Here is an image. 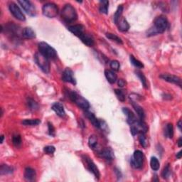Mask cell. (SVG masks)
<instances>
[{"label": "cell", "instance_id": "1", "mask_svg": "<svg viewBox=\"0 0 182 182\" xmlns=\"http://www.w3.org/2000/svg\"><path fill=\"white\" fill-rule=\"evenodd\" d=\"M69 30L71 33L78 37L82 42L87 46H93L94 45V39L92 36L85 32V27L82 24H75L69 26Z\"/></svg>", "mask_w": 182, "mask_h": 182}, {"label": "cell", "instance_id": "2", "mask_svg": "<svg viewBox=\"0 0 182 182\" xmlns=\"http://www.w3.org/2000/svg\"><path fill=\"white\" fill-rule=\"evenodd\" d=\"M168 26V21L165 17H158L154 21L152 27L147 32V36H151L159 34H162L165 32Z\"/></svg>", "mask_w": 182, "mask_h": 182}, {"label": "cell", "instance_id": "3", "mask_svg": "<svg viewBox=\"0 0 182 182\" xmlns=\"http://www.w3.org/2000/svg\"><path fill=\"white\" fill-rule=\"evenodd\" d=\"M61 18L66 23H72L78 18V14L76 9L71 4H66L61 11Z\"/></svg>", "mask_w": 182, "mask_h": 182}, {"label": "cell", "instance_id": "4", "mask_svg": "<svg viewBox=\"0 0 182 182\" xmlns=\"http://www.w3.org/2000/svg\"><path fill=\"white\" fill-rule=\"evenodd\" d=\"M39 51L40 54L44 56L49 60H55L58 58L56 50L51 47L49 43L43 42V41L39 43Z\"/></svg>", "mask_w": 182, "mask_h": 182}, {"label": "cell", "instance_id": "5", "mask_svg": "<svg viewBox=\"0 0 182 182\" xmlns=\"http://www.w3.org/2000/svg\"><path fill=\"white\" fill-rule=\"evenodd\" d=\"M69 97L70 100L74 103H76L81 109L87 110L90 108V103L87 100L78 94L75 91H70L69 93Z\"/></svg>", "mask_w": 182, "mask_h": 182}, {"label": "cell", "instance_id": "6", "mask_svg": "<svg viewBox=\"0 0 182 182\" xmlns=\"http://www.w3.org/2000/svg\"><path fill=\"white\" fill-rule=\"evenodd\" d=\"M34 61L41 71L46 73H49L50 63L49 59L39 52L34 55Z\"/></svg>", "mask_w": 182, "mask_h": 182}, {"label": "cell", "instance_id": "7", "mask_svg": "<svg viewBox=\"0 0 182 182\" xmlns=\"http://www.w3.org/2000/svg\"><path fill=\"white\" fill-rule=\"evenodd\" d=\"M42 12L43 14L48 18H54L58 14V8L56 4L49 2L43 6Z\"/></svg>", "mask_w": 182, "mask_h": 182}, {"label": "cell", "instance_id": "8", "mask_svg": "<svg viewBox=\"0 0 182 182\" xmlns=\"http://www.w3.org/2000/svg\"><path fill=\"white\" fill-rule=\"evenodd\" d=\"M147 130V125L143 120H137L133 124H130V132L133 136L140 133L145 134Z\"/></svg>", "mask_w": 182, "mask_h": 182}, {"label": "cell", "instance_id": "9", "mask_svg": "<svg viewBox=\"0 0 182 182\" xmlns=\"http://www.w3.org/2000/svg\"><path fill=\"white\" fill-rule=\"evenodd\" d=\"M82 159L83 161L85 162L86 168L88 169L89 172H91L95 176L96 179H99L100 176L99 169H98L97 166L95 165V164L94 163L93 160L87 155H83V156H82Z\"/></svg>", "mask_w": 182, "mask_h": 182}, {"label": "cell", "instance_id": "10", "mask_svg": "<svg viewBox=\"0 0 182 182\" xmlns=\"http://www.w3.org/2000/svg\"><path fill=\"white\" fill-rule=\"evenodd\" d=\"M144 154L142 151L136 150L131 158L130 164L135 169H141L144 163Z\"/></svg>", "mask_w": 182, "mask_h": 182}, {"label": "cell", "instance_id": "11", "mask_svg": "<svg viewBox=\"0 0 182 182\" xmlns=\"http://www.w3.org/2000/svg\"><path fill=\"white\" fill-rule=\"evenodd\" d=\"M9 9L10 12L12 13L13 16L17 19L21 21H24L26 20L24 14L22 11L21 10V9L19 8V6H17L16 3H14V2H10L9 4Z\"/></svg>", "mask_w": 182, "mask_h": 182}, {"label": "cell", "instance_id": "12", "mask_svg": "<svg viewBox=\"0 0 182 182\" xmlns=\"http://www.w3.org/2000/svg\"><path fill=\"white\" fill-rule=\"evenodd\" d=\"M18 3L20 4L23 9L27 13V14L31 17H34L36 14V8L34 4H33L30 1H26V0H21V1H18Z\"/></svg>", "mask_w": 182, "mask_h": 182}, {"label": "cell", "instance_id": "13", "mask_svg": "<svg viewBox=\"0 0 182 182\" xmlns=\"http://www.w3.org/2000/svg\"><path fill=\"white\" fill-rule=\"evenodd\" d=\"M159 78H162V80L166 81V82L173 83L176 85H179V87H181V79L178 77V76L172 75V74L169 73H163L159 76Z\"/></svg>", "mask_w": 182, "mask_h": 182}, {"label": "cell", "instance_id": "14", "mask_svg": "<svg viewBox=\"0 0 182 182\" xmlns=\"http://www.w3.org/2000/svg\"><path fill=\"white\" fill-rule=\"evenodd\" d=\"M62 80L63 81L66 83H70L72 84L76 85V78L74 77L73 72L71 69H70L69 68H66L63 72L62 74Z\"/></svg>", "mask_w": 182, "mask_h": 182}, {"label": "cell", "instance_id": "15", "mask_svg": "<svg viewBox=\"0 0 182 182\" xmlns=\"http://www.w3.org/2000/svg\"><path fill=\"white\" fill-rule=\"evenodd\" d=\"M24 179L28 181H34L36 179V173L34 169L31 167H26L24 171Z\"/></svg>", "mask_w": 182, "mask_h": 182}, {"label": "cell", "instance_id": "16", "mask_svg": "<svg viewBox=\"0 0 182 182\" xmlns=\"http://www.w3.org/2000/svg\"><path fill=\"white\" fill-rule=\"evenodd\" d=\"M51 109L56 113L57 115L59 116V117H63L65 116L64 107H63V105L60 103V102H55V103L53 104Z\"/></svg>", "mask_w": 182, "mask_h": 182}, {"label": "cell", "instance_id": "17", "mask_svg": "<svg viewBox=\"0 0 182 182\" xmlns=\"http://www.w3.org/2000/svg\"><path fill=\"white\" fill-rule=\"evenodd\" d=\"M122 112H123L124 115H126L127 117V122L129 124H133L134 122L137 121V119H136V117L135 114L133 113V112L128 108V107H123L122 108Z\"/></svg>", "mask_w": 182, "mask_h": 182}, {"label": "cell", "instance_id": "18", "mask_svg": "<svg viewBox=\"0 0 182 182\" xmlns=\"http://www.w3.org/2000/svg\"><path fill=\"white\" fill-rule=\"evenodd\" d=\"M85 115L86 116L87 118H88L90 121L91 122V123L93 124L94 127H95L96 128H100V120L97 119V117H95V115H94L91 112L85 110Z\"/></svg>", "mask_w": 182, "mask_h": 182}, {"label": "cell", "instance_id": "19", "mask_svg": "<svg viewBox=\"0 0 182 182\" xmlns=\"http://www.w3.org/2000/svg\"><path fill=\"white\" fill-rule=\"evenodd\" d=\"M105 76L107 81H108L110 84H114V83L117 81V74H116L115 71H113V70H105Z\"/></svg>", "mask_w": 182, "mask_h": 182}, {"label": "cell", "instance_id": "20", "mask_svg": "<svg viewBox=\"0 0 182 182\" xmlns=\"http://www.w3.org/2000/svg\"><path fill=\"white\" fill-rule=\"evenodd\" d=\"M117 25L118 26V29L122 32H128L130 29V24H129L128 21L126 20V19H124V17L120 18Z\"/></svg>", "mask_w": 182, "mask_h": 182}, {"label": "cell", "instance_id": "21", "mask_svg": "<svg viewBox=\"0 0 182 182\" xmlns=\"http://www.w3.org/2000/svg\"><path fill=\"white\" fill-rule=\"evenodd\" d=\"M21 36L26 39H32L36 37V34L32 28L26 27L21 32Z\"/></svg>", "mask_w": 182, "mask_h": 182}, {"label": "cell", "instance_id": "22", "mask_svg": "<svg viewBox=\"0 0 182 182\" xmlns=\"http://www.w3.org/2000/svg\"><path fill=\"white\" fill-rule=\"evenodd\" d=\"M132 102V105L133 108L135 109V110L136 111V113H137L138 117H139V119L141 120H143L144 118V111L142 107L140 106L139 104H137L136 102H132Z\"/></svg>", "mask_w": 182, "mask_h": 182}, {"label": "cell", "instance_id": "23", "mask_svg": "<svg viewBox=\"0 0 182 182\" xmlns=\"http://www.w3.org/2000/svg\"><path fill=\"white\" fill-rule=\"evenodd\" d=\"M100 156L103 157L107 161H112L114 159V153L112 150L110 148L104 149L103 150L100 152Z\"/></svg>", "mask_w": 182, "mask_h": 182}, {"label": "cell", "instance_id": "24", "mask_svg": "<svg viewBox=\"0 0 182 182\" xmlns=\"http://www.w3.org/2000/svg\"><path fill=\"white\" fill-rule=\"evenodd\" d=\"M40 123L41 120L39 119H25L21 122V124L24 126H36Z\"/></svg>", "mask_w": 182, "mask_h": 182}, {"label": "cell", "instance_id": "25", "mask_svg": "<svg viewBox=\"0 0 182 182\" xmlns=\"http://www.w3.org/2000/svg\"><path fill=\"white\" fill-rule=\"evenodd\" d=\"M135 74L136 76H137L138 78H139L140 81H141L142 85L144 88H148L149 85H148V83H147V78L145 77V76L144 75L143 73H142L141 71H135Z\"/></svg>", "mask_w": 182, "mask_h": 182}, {"label": "cell", "instance_id": "26", "mask_svg": "<svg viewBox=\"0 0 182 182\" xmlns=\"http://www.w3.org/2000/svg\"><path fill=\"white\" fill-rule=\"evenodd\" d=\"M165 135L166 137L172 139L174 137V128H173V124L172 123H169L165 127Z\"/></svg>", "mask_w": 182, "mask_h": 182}, {"label": "cell", "instance_id": "27", "mask_svg": "<svg viewBox=\"0 0 182 182\" xmlns=\"http://www.w3.org/2000/svg\"><path fill=\"white\" fill-rule=\"evenodd\" d=\"M122 12H123V6L120 5L118 6L115 14H114V22L115 23V24H117L118 21H119L120 18H121Z\"/></svg>", "mask_w": 182, "mask_h": 182}, {"label": "cell", "instance_id": "28", "mask_svg": "<svg viewBox=\"0 0 182 182\" xmlns=\"http://www.w3.org/2000/svg\"><path fill=\"white\" fill-rule=\"evenodd\" d=\"M13 168L12 166H9L6 164H2L1 167H0V174L4 175V174H9L13 172Z\"/></svg>", "mask_w": 182, "mask_h": 182}, {"label": "cell", "instance_id": "29", "mask_svg": "<svg viewBox=\"0 0 182 182\" xmlns=\"http://www.w3.org/2000/svg\"><path fill=\"white\" fill-rule=\"evenodd\" d=\"M108 6H109V2L108 1H100V6L99 10L102 14H107L108 13Z\"/></svg>", "mask_w": 182, "mask_h": 182}, {"label": "cell", "instance_id": "30", "mask_svg": "<svg viewBox=\"0 0 182 182\" xmlns=\"http://www.w3.org/2000/svg\"><path fill=\"white\" fill-rule=\"evenodd\" d=\"M27 106L28 108L32 111H36V110L39 109V105L32 98H28L27 100Z\"/></svg>", "mask_w": 182, "mask_h": 182}, {"label": "cell", "instance_id": "31", "mask_svg": "<svg viewBox=\"0 0 182 182\" xmlns=\"http://www.w3.org/2000/svg\"><path fill=\"white\" fill-rule=\"evenodd\" d=\"M88 145L90 148L94 150L98 145V138L95 135H92L90 136L88 139Z\"/></svg>", "mask_w": 182, "mask_h": 182}, {"label": "cell", "instance_id": "32", "mask_svg": "<svg viewBox=\"0 0 182 182\" xmlns=\"http://www.w3.org/2000/svg\"><path fill=\"white\" fill-rule=\"evenodd\" d=\"M150 166L152 170L158 171L160 167V163L157 157H152L150 160Z\"/></svg>", "mask_w": 182, "mask_h": 182}, {"label": "cell", "instance_id": "33", "mask_svg": "<svg viewBox=\"0 0 182 182\" xmlns=\"http://www.w3.org/2000/svg\"><path fill=\"white\" fill-rule=\"evenodd\" d=\"M130 60L132 64L134 66H135L137 69H143L144 68V64L142 63L141 61H139L137 59L135 58V56H132V55H130Z\"/></svg>", "mask_w": 182, "mask_h": 182}, {"label": "cell", "instance_id": "34", "mask_svg": "<svg viewBox=\"0 0 182 182\" xmlns=\"http://www.w3.org/2000/svg\"><path fill=\"white\" fill-rule=\"evenodd\" d=\"M12 143L15 147H20L21 145L22 140H21V136L19 135V134H15V135H13Z\"/></svg>", "mask_w": 182, "mask_h": 182}, {"label": "cell", "instance_id": "35", "mask_svg": "<svg viewBox=\"0 0 182 182\" xmlns=\"http://www.w3.org/2000/svg\"><path fill=\"white\" fill-rule=\"evenodd\" d=\"M106 36L107 39H110L111 41H115V42H117V43H120V44H122V43H123L122 39H120V37H118L117 35H115L114 34H111V33H107Z\"/></svg>", "mask_w": 182, "mask_h": 182}, {"label": "cell", "instance_id": "36", "mask_svg": "<svg viewBox=\"0 0 182 182\" xmlns=\"http://www.w3.org/2000/svg\"><path fill=\"white\" fill-rule=\"evenodd\" d=\"M115 93L116 96H117L118 100H119L120 101H121V102L125 101L126 96H125V94H124L123 91H122V90H120V89H115Z\"/></svg>", "mask_w": 182, "mask_h": 182}, {"label": "cell", "instance_id": "37", "mask_svg": "<svg viewBox=\"0 0 182 182\" xmlns=\"http://www.w3.org/2000/svg\"><path fill=\"white\" fill-rule=\"evenodd\" d=\"M171 172H172V170H171V168H170V166L169 164H167L165 167L164 168L163 171H162V176L163 179H168L169 177L170 174H171Z\"/></svg>", "mask_w": 182, "mask_h": 182}, {"label": "cell", "instance_id": "38", "mask_svg": "<svg viewBox=\"0 0 182 182\" xmlns=\"http://www.w3.org/2000/svg\"><path fill=\"white\" fill-rule=\"evenodd\" d=\"M139 141L140 142V144H141L142 147H143L144 148H146L147 147V138L143 133H140L139 135Z\"/></svg>", "mask_w": 182, "mask_h": 182}, {"label": "cell", "instance_id": "39", "mask_svg": "<svg viewBox=\"0 0 182 182\" xmlns=\"http://www.w3.org/2000/svg\"><path fill=\"white\" fill-rule=\"evenodd\" d=\"M110 68L113 71H118L120 70V64L119 61L117 60L112 61L110 63Z\"/></svg>", "mask_w": 182, "mask_h": 182}, {"label": "cell", "instance_id": "40", "mask_svg": "<svg viewBox=\"0 0 182 182\" xmlns=\"http://www.w3.org/2000/svg\"><path fill=\"white\" fill-rule=\"evenodd\" d=\"M56 151V148L54 146H46L43 148V152L47 154H53Z\"/></svg>", "mask_w": 182, "mask_h": 182}, {"label": "cell", "instance_id": "41", "mask_svg": "<svg viewBox=\"0 0 182 182\" xmlns=\"http://www.w3.org/2000/svg\"><path fill=\"white\" fill-rule=\"evenodd\" d=\"M142 96L137 95V94L132 93V94H131V95H130V99L131 100V101H132V102L138 101V100H142Z\"/></svg>", "mask_w": 182, "mask_h": 182}, {"label": "cell", "instance_id": "42", "mask_svg": "<svg viewBox=\"0 0 182 182\" xmlns=\"http://www.w3.org/2000/svg\"><path fill=\"white\" fill-rule=\"evenodd\" d=\"M48 128H49V134L51 136H55V129L51 122H48Z\"/></svg>", "mask_w": 182, "mask_h": 182}, {"label": "cell", "instance_id": "43", "mask_svg": "<svg viewBox=\"0 0 182 182\" xmlns=\"http://www.w3.org/2000/svg\"><path fill=\"white\" fill-rule=\"evenodd\" d=\"M117 84H118V86H119L120 87H123L124 85H126V82L124 79L120 78L117 81Z\"/></svg>", "mask_w": 182, "mask_h": 182}, {"label": "cell", "instance_id": "44", "mask_svg": "<svg viewBox=\"0 0 182 182\" xmlns=\"http://www.w3.org/2000/svg\"><path fill=\"white\" fill-rule=\"evenodd\" d=\"M115 173H117V178H120V177L121 176V172H120L119 170H117V169H115Z\"/></svg>", "mask_w": 182, "mask_h": 182}, {"label": "cell", "instance_id": "45", "mask_svg": "<svg viewBox=\"0 0 182 182\" xmlns=\"http://www.w3.org/2000/svg\"><path fill=\"white\" fill-rule=\"evenodd\" d=\"M177 143H178V146L179 147H181L182 146V138L181 137L179 138V140H178V142H177Z\"/></svg>", "mask_w": 182, "mask_h": 182}, {"label": "cell", "instance_id": "46", "mask_svg": "<svg viewBox=\"0 0 182 182\" xmlns=\"http://www.w3.org/2000/svg\"><path fill=\"white\" fill-rule=\"evenodd\" d=\"M181 125H182V124H181V120H180L178 122V124H177V126H178V128H179V130H180V131H181Z\"/></svg>", "mask_w": 182, "mask_h": 182}, {"label": "cell", "instance_id": "47", "mask_svg": "<svg viewBox=\"0 0 182 182\" xmlns=\"http://www.w3.org/2000/svg\"><path fill=\"white\" fill-rule=\"evenodd\" d=\"M181 155H182L181 151H179V152L176 154V158H177V159H181Z\"/></svg>", "mask_w": 182, "mask_h": 182}, {"label": "cell", "instance_id": "48", "mask_svg": "<svg viewBox=\"0 0 182 182\" xmlns=\"http://www.w3.org/2000/svg\"><path fill=\"white\" fill-rule=\"evenodd\" d=\"M4 135H1V144L3 143V142H4Z\"/></svg>", "mask_w": 182, "mask_h": 182}]
</instances>
